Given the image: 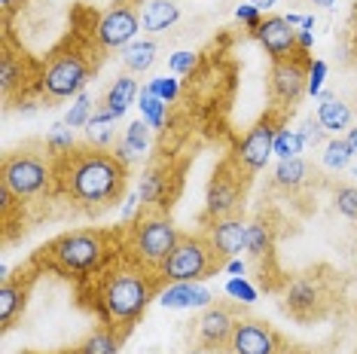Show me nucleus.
Segmentation results:
<instances>
[{
    "instance_id": "473e14b6",
    "label": "nucleus",
    "mask_w": 357,
    "mask_h": 354,
    "mask_svg": "<svg viewBox=\"0 0 357 354\" xmlns=\"http://www.w3.org/2000/svg\"><path fill=\"white\" fill-rule=\"evenodd\" d=\"M92 101H89V95H83L79 92V98H77V104L68 110V116H64V123H68L70 128H83V125H89V119H92Z\"/></svg>"
},
{
    "instance_id": "7ed1b4c3",
    "label": "nucleus",
    "mask_w": 357,
    "mask_h": 354,
    "mask_svg": "<svg viewBox=\"0 0 357 354\" xmlns=\"http://www.w3.org/2000/svg\"><path fill=\"white\" fill-rule=\"evenodd\" d=\"M123 247V223L119 226H79L43 241L28 260L43 275H55L61 281H70V284H79L98 269H104Z\"/></svg>"
},
{
    "instance_id": "2f4dec72",
    "label": "nucleus",
    "mask_w": 357,
    "mask_h": 354,
    "mask_svg": "<svg viewBox=\"0 0 357 354\" xmlns=\"http://www.w3.org/2000/svg\"><path fill=\"white\" fill-rule=\"evenodd\" d=\"M46 144H50L52 156H61V153H68L74 147V134H70V125L68 123H55L52 132L46 134Z\"/></svg>"
},
{
    "instance_id": "4468645a",
    "label": "nucleus",
    "mask_w": 357,
    "mask_h": 354,
    "mask_svg": "<svg viewBox=\"0 0 357 354\" xmlns=\"http://www.w3.org/2000/svg\"><path fill=\"white\" fill-rule=\"evenodd\" d=\"M40 275L43 272L31 260L19 263L15 269H0V327H3V333H10L22 321Z\"/></svg>"
},
{
    "instance_id": "412c9836",
    "label": "nucleus",
    "mask_w": 357,
    "mask_h": 354,
    "mask_svg": "<svg viewBox=\"0 0 357 354\" xmlns=\"http://www.w3.org/2000/svg\"><path fill=\"white\" fill-rule=\"evenodd\" d=\"M318 123L327 128L330 134H342L351 128V107L342 101V98H336V95H324L321 104H318Z\"/></svg>"
},
{
    "instance_id": "a18cd8bd",
    "label": "nucleus",
    "mask_w": 357,
    "mask_h": 354,
    "mask_svg": "<svg viewBox=\"0 0 357 354\" xmlns=\"http://www.w3.org/2000/svg\"><path fill=\"white\" fill-rule=\"evenodd\" d=\"M312 3H314V6H324V10H330V6L336 3V0H312Z\"/></svg>"
},
{
    "instance_id": "a19ab883",
    "label": "nucleus",
    "mask_w": 357,
    "mask_h": 354,
    "mask_svg": "<svg viewBox=\"0 0 357 354\" xmlns=\"http://www.w3.org/2000/svg\"><path fill=\"white\" fill-rule=\"evenodd\" d=\"M345 141H348V147H351V153H354V156H357V128H348Z\"/></svg>"
},
{
    "instance_id": "1a4fd4ad",
    "label": "nucleus",
    "mask_w": 357,
    "mask_h": 354,
    "mask_svg": "<svg viewBox=\"0 0 357 354\" xmlns=\"http://www.w3.org/2000/svg\"><path fill=\"white\" fill-rule=\"evenodd\" d=\"M250 180H254V177L235 162L232 156H226L223 162L214 168V174H211V180H208L205 211L199 217L202 226H211L214 220H223V217H229V214L245 211V196H248Z\"/></svg>"
},
{
    "instance_id": "7c9ffc66",
    "label": "nucleus",
    "mask_w": 357,
    "mask_h": 354,
    "mask_svg": "<svg viewBox=\"0 0 357 354\" xmlns=\"http://www.w3.org/2000/svg\"><path fill=\"white\" fill-rule=\"evenodd\" d=\"M303 150H305V144H303V138H299V132L281 128L278 138H275V150L272 153H278L281 159H296Z\"/></svg>"
},
{
    "instance_id": "f8f14e48",
    "label": "nucleus",
    "mask_w": 357,
    "mask_h": 354,
    "mask_svg": "<svg viewBox=\"0 0 357 354\" xmlns=\"http://www.w3.org/2000/svg\"><path fill=\"white\" fill-rule=\"evenodd\" d=\"M287 119H290V114H284V110L266 107V114L248 128L245 141L238 144V150L232 153V159L245 168L250 177H254L259 168L266 165L269 153L275 150V138H278V132H281V128H287Z\"/></svg>"
},
{
    "instance_id": "f257e3e1",
    "label": "nucleus",
    "mask_w": 357,
    "mask_h": 354,
    "mask_svg": "<svg viewBox=\"0 0 357 354\" xmlns=\"http://www.w3.org/2000/svg\"><path fill=\"white\" fill-rule=\"evenodd\" d=\"M168 287V278L159 266L135 256L132 251H119L95 275L74 284L79 309H86L98 324L116 330L123 339L137 327L153 300H159Z\"/></svg>"
},
{
    "instance_id": "bb28decb",
    "label": "nucleus",
    "mask_w": 357,
    "mask_h": 354,
    "mask_svg": "<svg viewBox=\"0 0 357 354\" xmlns=\"http://www.w3.org/2000/svg\"><path fill=\"white\" fill-rule=\"evenodd\" d=\"M119 55H123V64L128 70L144 74V70H150L153 64H156V43H153V40H135V43H128Z\"/></svg>"
},
{
    "instance_id": "f3484780",
    "label": "nucleus",
    "mask_w": 357,
    "mask_h": 354,
    "mask_svg": "<svg viewBox=\"0 0 357 354\" xmlns=\"http://www.w3.org/2000/svg\"><path fill=\"white\" fill-rule=\"evenodd\" d=\"M290 345L272 324L259 318H238L232 330L229 354H287Z\"/></svg>"
},
{
    "instance_id": "a878e982",
    "label": "nucleus",
    "mask_w": 357,
    "mask_h": 354,
    "mask_svg": "<svg viewBox=\"0 0 357 354\" xmlns=\"http://www.w3.org/2000/svg\"><path fill=\"white\" fill-rule=\"evenodd\" d=\"M308 180H312V165L299 156L296 159H281L278 168H275V183L284 187V190H290V192L303 190Z\"/></svg>"
},
{
    "instance_id": "e433bc0d",
    "label": "nucleus",
    "mask_w": 357,
    "mask_h": 354,
    "mask_svg": "<svg viewBox=\"0 0 357 354\" xmlns=\"http://www.w3.org/2000/svg\"><path fill=\"white\" fill-rule=\"evenodd\" d=\"M324 74H327V64H324V61H312V70H308V92H312V95L321 92Z\"/></svg>"
},
{
    "instance_id": "c756f323",
    "label": "nucleus",
    "mask_w": 357,
    "mask_h": 354,
    "mask_svg": "<svg viewBox=\"0 0 357 354\" xmlns=\"http://www.w3.org/2000/svg\"><path fill=\"white\" fill-rule=\"evenodd\" d=\"M351 147H348L345 138H333L327 141V153H324V165L333 168V171H342V168H348V162H351Z\"/></svg>"
},
{
    "instance_id": "9d476101",
    "label": "nucleus",
    "mask_w": 357,
    "mask_h": 354,
    "mask_svg": "<svg viewBox=\"0 0 357 354\" xmlns=\"http://www.w3.org/2000/svg\"><path fill=\"white\" fill-rule=\"evenodd\" d=\"M312 55L308 49L299 46L296 52L275 59L266 77V92H269V107L284 110L294 116L296 104L303 101V95L308 92V70H312Z\"/></svg>"
},
{
    "instance_id": "37998d69",
    "label": "nucleus",
    "mask_w": 357,
    "mask_h": 354,
    "mask_svg": "<svg viewBox=\"0 0 357 354\" xmlns=\"http://www.w3.org/2000/svg\"><path fill=\"white\" fill-rule=\"evenodd\" d=\"M254 6H259V10H269V6H275V0H250Z\"/></svg>"
},
{
    "instance_id": "b1692460",
    "label": "nucleus",
    "mask_w": 357,
    "mask_h": 354,
    "mask_svg": "<svg viewBox=\"0 0 357 354\" xmlns=\"http://www.w3.org/2000/svg\"><path fill=\"white\" fill-rule=\"evenodd\" d=\"M159 300H162V305H168V309H190V305H211L214 296L196 284H172L162 291Z\"/></svg>"
},
{
    "instance_id": "ddd939ff",
    "label": "nucleus",
    "mask_w": 357,
    "mask_h": 354,
    "mask_svg": "<svg viewBox=\"0 0 357 354\" xmlns=\"http://www.w3.org/2000/svg\"><path fill=\"white\" fill-rule=\"evenodd\" d=\"M190 159H174V156H162L156 162H150V168L141 177V187H137V199L141 205H156L172 211V205L177 202L183 190V174Z\"/></svg>"
},
{
    "instance_id": "f03ea898",
    "label": "nucleus",
    "mask_w": 357,
    "mask_h": 354,
    "mask_svg": "<svg viewBox=\"0 0 357 354\" xmlns=\"http://www.w3.org/2000/svg\"><path fill=\"white\" fill-rule=\"evenodd\" d=\"M128 165L113 147L79 141L52 159V205H64L77 217H104L128 192Z\"/></svg>"
},
{
    "instance_id": "9b49d317",
    "label": "nucleus",
    "mask_w": 357,
    "mask_h": 354,
    "mask_svg": "<svg viewBox=\"0 0 357 354\" xmlns=\"http://www.w3.org/2000/svg\"><path fill=\"white\" fill-rule=\"evenodd\" d=\"M333 281L318 272H305L290 281L287 296H284V311L296 321V324H314L324 321L333 311Z\"/></svg>"
},
{
    "instance_id": "6ab92c4d",
    "label": "nucleus",
    "mask_w": 357,
    "mask_h": 354,
    "mask_svg": "<svg viewBox=\"0 0 357 354\" xmlns=\"http://www.w3.org/2000/svg\"><path fill=\"white\" fill-rule=\"evenodd\" d=\"M245 251L259 269V284L266 278V269L275 266V226L266 220V214H257L254 223H248V241Z\"/></svg>"
},
{
    "instance_id": "6e6552de",
    "label": "nucleus",
    "mask_w": 357,
    "mask_h": 354,
    "mask_svg": "<svg viewBox=\"0 0 357 354\" xmlns=\"http://www.w3.org/2000/svg\"><path fill=\"white\" fill-rule=\"evenodd\" d=\"M40 79H43V61L22 43H15L10 25H3V40H0V92H3L6 110L15 104H28L31 95L40 98Z\"/></svg>"
},
{
    "instance_id": "72a5a7b5",
    "label": "nucleus",
    "mask_w": 357,
    "mask_h": 354,
    "mask_svg": "<svg viewBox=\"0 0 357 354\" xmlns=\"http://www.w3.org/2000/svg\"><path fill=\"white\" fill-rule=\"evenodd\" d=\"M333 202H336V211L342 217L357 220V187H339L336 196H333Z\"/></svg>"
},
{
    "instance_id": "39448f33",
    "label": "nucleus",
    "mask_w": 357,
    "mask_h": 354,
    "mask_svg": "<svg viewBox=\"0 0 357 354\" xmlns=\"http://www.w3.org/2000/svg\"><path fill=\"white\" fill-rule=\"evenodd\" d=\"M52 150L46 138H28L3 153L0 162V187L10 190L19 202H50L52 196Z\"/></svg>"
},
{
    "instance_id": "c9c22d12",
    "label": "nucleus",
    "mask_w": 357,
    "mask_h": 354,
    "mask_svg": "<svg viewBox=\"0 0 357 354\" xmlns=\"http://www.w3.org/2000/svg\"><path fill=\"white\" fill-rule=\"evenodd\" d=\"M235 19H238V22H245L250 34H254V31L259 28V22H263V19H259V6H254V3L238 6V10H235Z\"/></svg>"
},
{
    "instance_id": "5701e85b",
    "label": "nucleus",
    "mask_w": 357,
    "mask_h": 354,
    "mask_svg": "<svg viewBox=\"0 0 357 354\" xmlns=\"http://www.w3.org/2000/svg\"><path fill=\"white\" fill-rule=\"evenodd\" d=\"M137 95V83H135V77L132 74H123V77H116L110 83V88L104 92V98H101V104L110 110L113 116H123L126 110H128V104H132V98Z\"/></svg>"
},
{
    "instance_id": "0eeeda50",
    "label": "nucleus",
    "mask_w": 357,
    "mask_h": 354,
    "mask_svg": "<svg viewBox=\"0 0 357 354\" xmlns=\"http://www.w3.org/2000/svg\"><path fill=\"white\" fill-rule=\"evenodd\" d=\"M229 266V260L217 251L214 241L205 229L199 232H181L174 251L162 263V275L168 284H196V281H208Z\"/></svg>"
},
{
    "instance_id": "2eb2a0df",
    "label": "nucleus",
    "mask_w": 357,
    "mask_h": 354,
    "mask_svg": "<svg viewBox=\"0 0 357 354\" xmlns=\"http://www.w3.org/2000/svg\"><path fill=\"white\" fill-rule=\"evenodd\" d=\"M141 6L144 0H113L110 10L95 19V37L104 49H126L141 31Z\"/></svg>"
},
{
    "instance_id": "cd10ccee",
    "label": "nucleus",
    "mask_w": 357,
    "mask_h": 354,
    "mask_svg": "<svg viewBox=\"0 0 357 354\" xmlns=\"http://www.w3.org/2000/svg\"><path fill=\"white\" fill-rule=\"evenodd\" d=\"M141 110H144V123H147V125L159 128L162 123H165V101H162L150 86L141 92Z\"/></svg>"
},
{
    "instance_id": "a211bd4d",
    "label": "nucleus",
    "mask_w": 357,
    "mask_h": 354,
    "mask_svg": "<svg viewBox=\"0 0 357 354\" xmlns=\"http://www.w3.org/2000/svg\"><path fill=\"white\" fill-rule=\"evenodd\" d=\"M254 37L263 43V49L272 61L299 49V31H294V25L284 15H266L259 22V28L254 31Z\"/></svg>"
},
{
    "instance_id": "49530a36",
    "label": "nucleus",
    "mask_w": 357,
    "mask_h": 354,
    "mask_svg": "<svg viewBox=\"0 0 357 354\" xmlns=\"http://www.w3.org/2000/svg\"><path fill=\"white\" fill-rule=\"evenodd\" d=\"M354 177H357V168H354Z\"/></svg>"
},
{
    "instance_id": "4c0bfd02",
    "label": "nucleus",
    "mask_w": 357,
    "mask_h": 354,
    "mask_svg": "<svg viewBox=\"0 0 357 354\" xmlns=\"http://www.w3.org/2000/svg\"><path fill=\"white\" fill-rule=\"evenodd\" d=\"M192 64H196V55L192 52H177L172 59V70H177V74H186V70H190L192 74Z\"/></svg>"
},
{
    "instance_id": "79ce46f5",
    "label": "nucleus",
    "mask_w": 357,
    "mask_h": 354,
    "mask_svg": "<svg viewBox=\"0 0 357 354\" xmlns=\"http://www.w3.org/2000/svg\"><path fill=\"white\" fill-rule=\"evenodd\" d=\"M22 354H77V348H59V351H22Z\"/></svg>"
},
{
    "instance_id": "dca6fc26",
    "label": "nucleus",
    "mask_w": 357,
    "mask_h": 354,
    "mask_svg": "<svg viewBox=\"0 0 357 354\" xmlns=\"http://www.w3.org/2000/svg\"><path fill=\"white\" fill-rule=\"evenodd\" d=\"M241 302H211L196 321V348H211V351H229L232 330L238 324Z\"/></svg>"
},
{
    "instance_id": "393cba45",
    "label": "nucleus",
    "mask_w": 357,
    "mask_h": 354,
    "mask_svg": "<svg viewBox=\"0 0 357 354\" xmlns=\"http://www.w3.org/2000/svg\"><path fill=\"white\" fill-rule=\"evenodd\" d=\"M123 342H126V339L116 333V330L98 324V327L92 330V333L86 336L83 342L77 345V354H119Z\"/></svg>"
},
{
    "instance_id": "20e7f679",
    "label": "nucleus",
    "mask_w": 357,
    "mask_h": 354,
    "mask_svg": "<svg viewBox=\"0 0 357 354\" xmlns=\"http://www.w3.org/2000/svg\"><path fill=\"white\" fill-rule=\"evenodd\" d=\"M92 25H74L43 59V79H40V101L43 104L79 95L89 79L101 70L107 49L98 43Z\"/></svg>"
},
{
    "instance_id": "c03bdc74",
    "label": "nucleus",
    "mask_w": 357,
    "mask_h": 354,
    "mask_svg": "<svg viewBox=\"0 0 357 354\" xmlns=\"http://www.w3.org/2000/svg\"><path fill=\"white\" fill-rule=\"evenodd\" d=\"M190 354H229V351H211V348H192Z\"/></svg>"
},
{
    "instance_id": "58836bf2",
    "label": "nucleus",
    "mask_w": 357,
    "mask_h": 354,
    "mask_svg": "<svg viewBox=\"0 0 357 354\" xmlns=\"http://www.w3.org/2000/svg\"><path fill=\"white\" fill-rule=\"evenodd\" d=\"M150 88L159 95L162 101H168V98H174V95H177V83H174V79H156Z\"/></svg>"
},
{
    "instance_id": "ea45409f",
    "label": "nucleus",
    "mask_w": 357,
    "mask_h": 354,
    "mask_svg": "<svg viewBox=\"0 0 357 354\" xmlns=\"http://www.w3.org/2000/svg\"><path fill=\"white\" fill-rule=\"evenodd\" d=\"M229 293H232V296H238V302H250V300H254V291H250V287H248L241 278L229 284Z\"/></svg>"
},
{
    "instance_id": "aec40b11",
    "label": "nucleus",
    "mask_w": 357,
    "mask_h": 354,
    "mask_svg": "<svg viewBox=\"0 0 357 354\" xmlns=\"http://www.w3.org/2000/svg\"><path fill=\"white\" fill-rule=\"evenodd\" d=\"M205 232L214 241V247L220 251L226 260H235L241 251H245V241H248V223H245V211L229 214L223 220H214L211 226H205Z\"/></svg>"
},
{
    "instance_id": "c85d7f7f",
    "label": "nucleus",
    "mask_w": 357,
    "mask_h": 354,
    "mask_svg": "<svg viewBox=\"0 0 357 354\" xmlns=\"http://www.w3.org/2000/svg\"><path fill=\"white\" fill-rule=\"evenodd\" d=\"M126 147L128 153H132V159H141L144 153H147V144H150V125L144 123V119H137V123H132L126 128Z\"/></svg>"
},
{
    "instance_id": "423d86ee",
    "label": "nucleus",
    "mask_w": 357,
    "mask_h": 354,
    "mask_svg": "<svg viewBox=\"0 0 357 354\" xmlns=\"http://www.w3.org/2000/svg\"><path fill=\"white\" fill-rule=\"evenodd\" d=\"M123 236L126 251H132L135 256L162 269V263L168 260V254L174 251L177 238H181V229L174 226L172 211L156 205H141L132 220L123 223Z\"/></svg>"
},
{
    "instance_id": "f704fd0d",
    "label": "nucleus",
    "mask_w": 357,
    "mask_h": 354,
    "mask_svg": "<svg viewBox=\"0 0 357 354\" xmlns=\"http://www.w3.org/2000/svg\"><path fill=\"white\" fill-rule=\"evenodd\" d=\"M324 134H327V128L318 123V116H308L305 123H303V128H299V138H303L305 147H321Z\"/></svg>"
},
{
    "instance_id": "4be33fe9",
    "label": "nucleus",
    "mask_w": 357,
    "mask_h": 354,
    "mask_svg": "<svg viewBox=\"0 0 357 354\" xmlns=\"http://www.w3.org/2000/svg\"><path fill=\"white\" fill-rule=\"evenodd\" d=\"M181 19V6L174 0H150L144 6V15H141V28L147 34H159V31H168L174 22Z\"/></svg>"
}]
</instances>
